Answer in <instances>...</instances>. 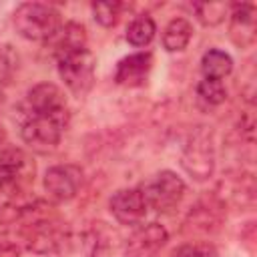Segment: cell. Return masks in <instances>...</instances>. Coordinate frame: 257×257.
<instances>
[{"label": "cell", "mask_w": 257, "mask_h": 257, "mask_svg": "<svg viewBox=\"0 0 257 257\" xmlns=\"http://www.w3.org/2000/svg\"><path fill=\"white\" fill-rule=\"evenodd\" d=\"M70 122L68 106L50 108V110H24L20 108V137L22 141L36 151L54 149Z\"/></svg>", "instance_id": "obj_1"}, {"label": "cell", "mask_w": 257, "mask_h": 257, "mask_svg": "<svg viewBox=\"0 0 257 257\" xmlns=\"http://www.w3.org/2000/svg\"><path fill=\"white\" fill-rule=\"evenodd\" d=\"M12 26L30 42H46L60 30L62 16L48 2H22L12 12Z\"/></svg>", "instance_id": "obj_2"}, {"label": "cell", "mask_w": 257, "mask_h": 257, "mask_svg": "<svg viewBox=\"0 0 257 257\" xmlns=\"http://www.w3.org/2000/svg\"><path fill=\"white\" fill-rule=\"evenodd\" d=\"M217 155L213 135L209 128L199 126L193 131L181 151V169L197 183H205L215 175Z\"/></svg>", "instance_id": "obj_3"}, {"label": "cell", "mask_w": 257, "mask_h": 257, "mask_svg": "<svg viewBox=\"0 0 257 257\" xmlns=\"http://www.w3.org/2000/svg\"><path fill=\"white\" fill-rule=\"evenodd\" d=\"M139 187L145 195L149 209L157 213H173L183 201L185 191H187L185 181L175 171H169V169L155 173L151 179H147Z\"/></svg>", "instance_id": "obj_4"}, {"label": "cell", "mask_w": 257, "mask_h": 257, "mask_svg": "<svg viewBox=\"0 0 257 257\" xmlns=\"http://www.w3.org/2000/svg\"><path fill=\"white\" fill-rule=\"evenodd\" d=\"M227 211L213 193H205L195 201L183 219L181 233L187 237H211L221 231Z\"/></svg>", "instance_id": "obj_5"}, {"label": "cell", "mask_w": 257, "mask_h": 257, "mask_svg": "<svg viewBox=\"0 0 257 257\" xmlns=\"http://www.w3.org/2000/svg\"><path fill=\"white\" fill-rule=\"evenodd\" d=\"M56 68H58V76L64 82V86L74 96H84L92 88V82H94L96 58L86 46V48L58 56Z\"/></svg>", "instance_id": "obj_6"}, {"label": "cell", "mask_w": 257, "mask_h": 257, "mask_svg": "<svg viewBox=\"0 0 257 257\" xmlns=\"http://www.w3.org/2000/svg\"><path fill=\"white\" fill-rule=\"evenodd\" d=\"M211 193L219 199L225 211H247L255 205V177L245 169H231L223 173Z\"/></svg>", "instance_id": "obj_7"}, {"label": "cell", "mask_w": 257, "mask_h": 257, "mask_svg": "<svg viewBox=\"0 0 257 257\" xmlns=\"http://www.w3.org/2000/svg\"><path fill=\"white\" fill-rule=\"evenodd\" d=\"M36 165L34 159L16 147L4 149L0 153V191L8 195L24 193L28 185L34 183Z\"/></svg>", "instance_id": "obj_8"}, {"label": "cell", "mask_w": 257, "mask_h": 257, "mask_svg": "<svg viewBox=\"0 0 257 257\" xmlns=\"http://www.w3.org/2000/svg\"><path fill=\"white\" fill-rule=\"evenodd\" d=\"M84 181V171L74 163H60L52 165L44 171L42 177V189L46 193V199L54 203H68L72 201Z\"/></svg>", "instance_id": "obj_9"}, {"label": "cell", "mask_w": 257, "mask_h": 257, "mask_svg": "<svg viewBox=\"0 0 257 257\" xmlns=\"http://www.w3.org/2000/svg\"><path fill=\"white\" fill-rule=\"evenodd\" d=\"M169 241V231L165 225L153 221L139 225L124 241V257H157Z\"/></svg>", "instance_id": "obj_10"}, {"label": "cell", "mask_w": 257, "mask_h": 257, "mask_svg": "<svg viewBox=\"0 0 257 257\" xmlns=\"http://www.w3.org/2000/svg\"><path fill=\"white\" fill-rule=\"evenodd\" d=\"M108 211L120 225H139L149 213L141 187H124L110 195Z\"/></svg>", "instance_id": "obj_11"}, {"label": "cell", "mask_w": 257, "mask_h": 257, "mask_svg": "<svg viewBox=\"0 0 257 257\" xmlns=\"http://www.w3.org/2000/svg\"><path fill=\"white\" fill-rule=\"evenodd\" d=\"M257 20L253 4H231L229 10V38L237 48H249L255 44Z\"/></svg>", "instance_id": "obj_12"}, {"label": "cell", "mask_w": 257, "mask_h": 257, "mask_svg": "<svg viewBox=\"0 0 257 257\" xmlns=\"http://www.w3.org/2000/svg\"><path fill=\"white\" fill-rule=\"evenodd\" d=\"M151 68H153V54L151 52L141 50V52L126 54L116 62L114 82L120 86H128V88L143 86L149 78Z\"/></svg>", "instance_id": "obj_13"}, {"label": "cell", "mask_w": 257, "mask_h": 257, "mask_svg": "<svg viewBox=\"0 0 257 257\" xmlns=\"http://www.w3.org/2000/svg\"><path fill=\"white\" fill-rule=\"evenodd\" d=\"M100 251V237L94 229H78V231H66L62 237L56 257H98Z\"/></svg>", "instance_id": "obj_14"}, {"label": "cell", "mask_w": 257, "mask_h": 257, "mask_svg": "<svg viewBox=\"0 0 257 257\" xmlns=\"http://www.w3.org/2000/svg\"><path fill=\"white\" fill-rule=\"evenodd\" d=\"M62 106H68L62 88L56 86L54 82L44 80V82H36L34 86L28 88L20 108H24V110H50V108H62Z\"/></svg>", "instance_id": "obj_15"}, {"label": "cell", "mask_w": 257, "mask_h": 257, "mask_svg": "<svg viewBox=\"0 0 257 257\" xmlns=\"http://www.w3.org/2000/svg\"><path fill=\"white\" fill-rule=\"evenodd\" d=\"M86 40L88 38H86L84 24H80L76 20H68L60 26V30L52 38V54H54V58H58L62 54L86 48Z\"/></svg>", "instance_id": "obj_16"}, {"label": "cell", "mask_w": 257, "mask_h": 257, "mask_svg": "<svg viewBox=\"0 0 257 257\" xmlns=\"http://www.w3.org/2000/svg\"><path fill=\"white\" fill-rule=\"evenodd\" d=\"M191 38H193V24L185 16L171 18L167 22V26L163 28V34H161V42H163V48L167 52L185 50L189 46Z\"/></svg>", "instance_id": "obj_17"}, {"label": "cell", "mask_w": 257, "mask_h": 257, "mask_svg": "<svg viewBox=\"0 0 257 257\" xmlns=\"http://www.w3.org/2000/svg\"><path fill=\"white\" fill-rule=\"evenodd\" d=\"M233 72V58L221 48H209L201 56V74L203 78L223 80Z\"/></svg>", "instance_id": "obj_18"}, {"label": "cell", "mask_w": 257, "mask_h": 257, "mask_svg": "<svg viewBox=\"0 0 257 257\" xmlns=\"http://www.w3.org/2000/svg\"><path fill=\"white\" fill-rule=\"evenodd\" d=\"M157 34V22L153 20V16L149 14H139L135 16L128 26H126V32H124V38L131 46L135 48H145L153 42Z\"/></svg>", "instance_id": "obj_19"}, {"label": "cell", "mask_w": 257, "mask_h": 257, "mask_svg": "<svg viewBox=\"0 0 257 257\" xmlns=\"http://www.w3.org/2000/svg\"><path fill=\"white\" fill-rule=\"evenodd\" d=\"M229 10H231V4L227 2H195L193 4L195 18L207 28H213L225 22V18H229Z\"/></svg>", "instance_id": "obj_20"}, {"label": "cell", "mask_w": 257, "mask_h": 257, "mask_svg": "<svg viewBox=\"0 0 257 257\" xmlns=\"http://www.w3.org/2000/svg\"><path fill=\"white\" fill-rule=\"evenodd\" d=\"M197 92V100L207 106V108H215L221 106L227 100V88L223 84V80H211V78H203L197 82L195 86Z\"/></svg>", "instance_id": "obj_21"}, {"label": "cell", "mask_w": 257, "mask_h": 257, "mask_svg": "<svg viewBox=\"0 0 257 257\" xmlns=\"http://www.w3.org/2000/svg\"><path fill=\"white\" fill-rule=\"evenodd\" d=\"M126 6L122 2H92L90 4V12L96 24H100L102 28H112L118 24L122 10Z\"/></svg>", "instance_id": "obj_22"}, {"label": "cell", "mask_w": 257, "mask_h": 257, "mask_svg": "<svg viewBox=\"0 0 257 257\" xmlns=\"http://www.w3.org/2000/svg\"><path fill=\"white\" fill-rule=\"evenodd\" d=\"M18 70V54L10 44H0V98L4 90L12 84V78Z\"/></svg>", "instance_id": "obj_23"}, {"label": "cell", "mask_w": 257, "mask_h": 257, "mask_svg": "<svg viewBox=\"0 0 257 257\" xmlns=\"http://www.w3.org/2000/svg\"><path fill=\"white\" fill-rule=\"evenodd\" d=\"M169 257H221L217 247L209 241H187L175 247Z\"/></svg>", "instance_id": "obj_24"}, {"label": "cell", "mask_w": 257, "mask_h": 257, "mask_svg": "<svg viewBox=\"0 0 257 257\" xmlns=\"http://www.w3.org/2000/svg\"><path fill=\"white\" fill-rule=\"evenodd\" d=\"M239 241L241 245L247 249L249 255L255 253V247H257V231H255V221H247L241 231H239Z\"/></svg>", "instance_id": "obj_25"}, {"label": "cell", "mask_w": 257, "mask_h": 257, "mask_svg": "<svg viewBox=\"0 0 257 257\" xmlns=\"http://www.w3.org/2000/svg\"><path fill=\"white\" fill-rule=\"evenodd\" d=\"M0 257H20V247L12 241L0 239Z\"/></svg>", "instance_id": "obj_26"}, {"label": "cell", "mask_w": 257, "mask_h": 257, "mask_svg": "<svg viewBox=\"0 0 257 257\" xmlns=\"http://www.w3.org/2000/svg\"><path fill=\"white\" fill-rule=\"evenodd\" d=\"M6 141V131H4V126H2V122H0V145Z\"/></svg>", "instance_id": "obj_27"}]
</instances>
